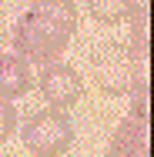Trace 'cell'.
Masks as SVG:
<instances>
[{"label":"cell","instance_id":"obj_1","mask_svg":"<svg viewBox=\"0 0 154 157\" xmlns=\"http://www.w3.org/2000/svg\"><path fill=\"white\" fill-rule=\"evenodd\" d=\"M67 40L70 37L57 24H50L47 17H40L34 10H27L14 27V50L27 63H54L64 54Z\"/></svg>","mask_w":154,"mask_h":157},{"label":"cell","instance_id":"obj_2","mask_svg":"<svg viewBox=\"0 0 154 157\" xmlns=\"http://www.w3.org/2000/svg\"><path fill=\"white\" fill-rule=\"evenodd\" d=\"M91 74L104 94L124 97V94H131V87L141 77L137 74V54L127 44H104L91 57Z\"/></svg>","mask_w":154,"mask_h":157},{"label":"cell","instance_id":"obj_3","mask_svg":"<svg viewBox=\"0 0 154 157\" xmlns=\"http://www.w3.org/2000/svg\"><path fill=\"white\" fill-rule=\"evenodd\" d=\"M24 144L34 157H61L74 144V124L57 107L37 110L24 124Z\"/></svg>","mask_w":154,"mask_h":157},{"label":"cell","instance_id":"obj_4","mask_svg":"<svg viewBox=\"0 0 154 157\" xmlns=\"http://www.w3.org/2000/svg\"><path fill=\"white\" fill-rule=\"evenodd\" d=\"M37 80V90H40V97L50 104V107H57V110H64V107H74L77 100H81V94H84V77L70 67V63H44V70L34 77Z\"/></svg>","mask_w":154,"mask_h":157},{"label":"cell","instance_id":"obj_5","mask_svg":"<svg viewBox=\"0 0 154 157\" xmlns=\"http://www.w3.org/2000/svg\"><path fill=\"white\" fill-rule=\"evenodd\" d=\"M34 77H30V63L24 60L20 54H0V97L14 100L24 97L30 90Z\"/></svg>","mask_w":154,"mask_h":157},{"label":"cell","instance_id":"obj_6","mask_svg":"<svg viewBox=\"0 0 154 157\" xmlns=\"http://www.w3.org/2000/svg\"><path fill=\"white\" fill-rule=\"evenodd\" d=\"M30 10L47 17L50 24H57L67 37L77 30V7H74V0H34Z\"/></svg>","mask_w":154,"mask_h":157},{"label":"cell","instance_id":"obj_7","mask_svg":"<svg viewBox=\"0 0 154 157\" xmlns=\"http://www.w3.org/2000/svg\"><path fill=\"white\" fill-rule=\"evenodd\" d=\"M131 50L137 54V60H148V50H151V13H148V3H137L131 10Z\"/></svg>","mask_w":154,"mask_h":157},{"label":"cell","instance_id":"obj_8","mask_svg":"<svg viewBox=\"0 0 154 157\" xmlns=\"http://www.w3.org/2000/svg\"><path fill=\"white\" fill-rule=\"evenodd\" d=\"M141 0H87V13L97 24H121L131 17V10Z\"/></svg>","mask_w":154,"mask_h":157},{"label":"cell","instance_id":"obj_9","mask_svg":"<svg viewBox=\"0 0 154 157\" xmlns=\"http://www.w3.org/2000/svg\"><path fill=\"white\" fill-rule=\"evenodd\" d=\"M131 117H137V121H148V110H151V84H148V77H137V84L131 87Z\"/></svg>","mask_w":154,"mask_h":157},{"label":"cell","instance_id":"obj_10","mask_svg":"<svg viewBox=\"0 0 154 157\" xmlns=\"http://www.w3.org/2000/svg\"><path fill=\"white\" fill-rule=\"evenodd\" d=\"M14 127H17V110H14V104H10V100H3V97H0V144L14 134Z\"/></svg>","mask_w":154,"mask_h":157},{"label":"cell","instance_id":"obj_11","mask_svg":"<svg viewBox=\"0 0 154 157\" xmlns=\"http://www.w3.org/2000/svg\"><path fill=\"white\" fill-rule=\"evenodd\" d=\"M104 157H151V147H127V144H114L111 140Z\"/></svg>","mask_w":154,"mask_h":157}]
</instances>
